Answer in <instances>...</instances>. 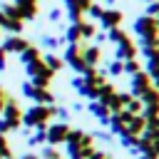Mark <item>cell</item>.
I'll list each match as a JSON object with an SVG mask.
<instances>
[{
  "instance_id": "6da1fadb",
  "label": "cell",
  "mask_w": 159,
  "mask_h": 159,
  "mask_svg": "<svg viewBox=\"0 0 159 159\" xmlns=\"http://www.w3.org/2000/svg\"><path fill=\"white\" fill-rule=\"evenodd\" d=\"M134 32L142 37V42L149 47V45H157V40H159V25H157V17H152V15H142V17H137V22H134Z\"/></svg>"
},
{
  "instance_id": "7a4b0ae2",
  "label": "cell",
  "mask_w": 159,
  "mask_h": 159,
  "mask_svg": "<svg viewBox=\"0 0 159 159\" xmlns=\"http://www.w3.org/2000/svg\"><path fill=\"white\" fill-rule=\"evenodd\" d=\"M62 2L67 5L70 20H72V22H80V20H84V15H87V10H89V5H92L94 0H62Z\"/></svg>"
},
{
  "instance_id": "3957f363",
  "label": "cell",
  "mask_w": 159,
  "mask_h": 159,
  "mask_svg": "<svg viewBox=\"0 0 159 159\" xmlns=\"http://www.w3.org/2000/svg\"><path fill=\"white\" fill-rule=\"evenodd\" d=\"M122 22H124V12H122V10H117V7H104V12H102V17H99V25H102L104 30L122 27Z\"/></svg>"
},
{
  "instance_id": "277c9868",
  "label": "cell",
  "mask_w": 159,
  "mask_h": 159,
  "mask_svg": "<svg viewBox=\"0 0 159 159\" xmlns=\"http://www.w3.org/2000/svg\"><path fill=\"white\" fill-rule=\"evenodd\" d=\"M20 12L22 20H35L37 17V10H40V0H15L12 2Z\"/></svg>"
},
{
  "instance_id": "5b68a950",
  "label": "cell",
  "mask_w": 159,
  "mask_h": 159,
  "mask_svg": "<svg viewBox=\"0 0 159 159\" xmlns=\"http://www.w3.org/2000/svg\"><path fill=\"white\" fill-rule=\"evenodd\" d=\"M67 134H70V127H67V124H62V122L50 124V129H47V142H50V144H62V142H67Z\"/></svg>"
},
{
  "instance_id": "8992f818",
  "label": "cell",
  "mask_w": 159,
  "mask_h": 159,
  "mask_svg": "<svg viewBox=\"0 0 159 159\" xmlns=\"http://www.w3.org/2000/svg\"><path fill=\"white\" fill-rule=\"evenodd\" d=\"M27 45H30V42H27L25 37H20V35H10V37L2 42V50H5V52H17V55H20Z\"/></svg>"
},
{
  "instance_id": "52a82bcc",
  "label": "cell",
  "mask_w": 159,
  "mask_h": 159,
  "mask_svg": "<svg viewBox=\"0 0 159 159\" xmlns=\"http://www.w3.org/2000/svg\"><path fill=\"white\" fill-rule=\"evenodd\" d=\"M149 87H152V80H149V75L139 70V72L132 77V89H134V94H144Z\"/></svg>"
},
{
  "instance_id": "ba28073f",
  "label": "cell",
  "mask_w": 159,
  "mask_h": 159,
  "mask_svg": "<svg viewBox=\"0 0 159 159\" xmlns=\"http://www.w3.org/2000/svg\"><path fill=\"white\" fill-rule=\"evenodd\" d=\"M77 27H80V35H82V40H92L94 35H97V27H94V22H89V20H80V22H75Z\"/></svg>"
},
{
  "instance_id": "9c48e42d",
  "label": "cell",
  "mask_w": 159,
  "mask_h": 159,
  "mask_svg": "<svg viewBox=\"0 0 159 159\" xmlns=\"http://www.w3.org/2000/svg\"><path fill=\"white\" fill-rule=\"evenodd\" d=\"M67 40H70V42H82V35H80V27H77L75 22H72V25L67 27Z\"/></svg>"
},
{
  "instance_id": "30bf717a",
  "label": "cell",
  "mask_w": 159,
  "mask_h": 159,
  "mask_svg": "<svg viewBox=\"0 0 159 159\" xmlns=\"http://www.w3.org/2000/svg\"><path fill=\"white\" fill-rule=\"evenodd\" d=\"M102 12H104V7H102L99 2H92V5H89V10H87V15H89L92 20H99V17H102Z\"/></svg>"
},
{
  "instance_id": "8fae6325",
  "label": "cell",
  "mask_w": 159,
  "mask_h": 159,
  "mask_svg": "<svg viewBox=\"0 0 159 159\" xmlns=\"http://www.w3.org/2000/svg\"><path fill=\"white\" fill-rule=\"evenodd\" d=\"M45 65L55 72V70H60V67H62V60H60V57H55V55H47V57H45Z\"/></svg>"
},
{
  "instance_id": "7c38bea8",
  "label": "cell",
  "mask_w": 159,
  "mask_h": 159,
  "mask_svg": "<svg viewBox=\"0 0 159 159\" xmlns=\"http://www.w3.org/2000/svg\"><path fill=\"white\" fill-rule=\"evenodd\" d=\"M147 15L159 17V0H157V2H147Z\"/></svg>"
},
{
  "instance_id": "4fadbf2b",
  "label": "cell",
  "mask_w": 159,
  "mask_h": 159,
  "mask_svg": "<svg viewBox=\"0 0 159 159\" xmlns=\"http://www.w3.org/2000/svg\"><path fill=\"white\" fill-rule=\"evenodd\" d=\"M42 42H45V47H55V45H57V37H50V35H45V37H42Z\"/></svg>"
},
{
  "instance_id": "5bb4252c",
  "label": "cell",
  "mask_w": 159,
  "mask_h": 159,
  "mask_svg": "<svg viewBox=\"0 0 159 159\" xmlns=\"http://www.w3.org/2000/svg\"><path fill=\"white\" fill-rule=\"evenodd\" d=\"M5 65H7V52H5V50H2V45H0V70H2Z\"/></svg>"
},
{
  "instance_id": "9a60e30c",
  "label": "cell",
  "mask_w": 159,
  "mask_h": 159,
  "mask_svg": "<svg viewBox=\"0 0 159 159\" xmlns=\"http://www.w3.org/2000/svg\"><path fill=\"white\" fill-rule=\"evenodd\" d=\"M60 17H62V10H57V7L50 10V20H60Z\"/></svg>"
},
{
  "instance_id": "2e32d148",
  "label": "cell",
  "mask_w": 159,
  "mask_h": 159,
  "mask_svg": "<svg viewBox=\"0 0 159 159\" xmlns=\"http://www.w3.org/2000/svg\"><path fill=\"white\" fill-rule=\"evenodd\" d=\"M22 159H37V157H35V154H25Z\"/></svg>"
},
{
  "instance_id": "e0dca14e",
  "label": "cell",
  "mask_w": 159,
  "mask_h": 159,
  "mask_svg": "<svg viewBox=\"0 0 159 159\" xmlns=\"http://www.w3.org/2000/svg\"><path fill=\"white\" fill-rule=\"evenodd\" d=\"M104 2H107V5H109V7H112V5H114V2H117V0H104Z\"/></svg>"
},
{
  "instance_id": "ac0fdd59",
  "label": "cell",
  "mask_w": 159,
  "mask_h": 159,
  "mask_svg": "<svg viewBox=\"0 0 159 159\" xmlns=\"http://www.w3.org/2000/svg\"><path fill=\"white\" fill-rule=\"evenodd\" d=\"M144 2H157V0H144Z\"/></svg>"
},
{
  "instance_id": "d6986e66",
  "label": "cell",
  "mask_w": 159,
  "mask_h": 159,
  "mask_svg": "<svg viewBox=\"0 0 159 159\" xmlns=\"http://www.w3.org/2000/svg\"><path fill=\"white\" fill-rule=\"evenodd\" d=\"M0 32H2V30H0Z\"/></svg>"
}]
</instances>
